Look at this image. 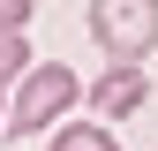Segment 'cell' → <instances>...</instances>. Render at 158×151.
Segmentation results:
<instances>
[{
  "instance_id": "6da1fadb",
  "label": "cell",
  "mask_w": 158,
  "mask_h": 151,
  "mask_svg": "<svg viewBox=\"0 0 158 151\" xmlns=\"http://www.w3.org/2000/svg\"><path fill=\"white\" fill-rule=\"evenodd\" d=\"M90 38L113 61H151V45H158V0H90Z\"/></svg>"
},
{
  "instance_id": "7a4b0ae2",
  "label": "cell",
  "mask_w": 158,
  "mask_h": 151,
  "mask_svg": "<svg viewBox=\"0 0 158 151\" xmlns=\"http://www.w3.org/2000/svg\"><path fill=\"white\" fill-rule=\"evenodd\" d=\"M75 91H83V83H75V68L38 61V68L23 76V91L8 98V136H23V144H30V128H45L53 113H68V106H75Z\"/></svg>"
},
{
  "instance_id": "3957f363",
  "label": "cell",
  "mask_w": 158,
  "mask_h": 151,
  "mask_svg": "<svg viewBox=\"0 0 158 151\" xmlns=\"http://www.w3.org/2000/svg\"><path fill=\"white\" fill-rule=\"evenodd\" d=\"M143 61H113L106 76H98V83H90V113H106V121H121V113H135V106H143Z\"/></svg>"
},
{
  "instance_id": "277c9868",
  "label": "cell",
  "mask_w": 158,
  "mask_h": 151,
  "mask_svg": "<svg viewBox=\"0 0 158 151\" xmlns=\"http://www.w3.org/2000/svg\"><path fill=\"white\" fill-rule=\"evenodd\" d=\"M53 151H121V144H113L98 121H68L60 136H53Z\"/></svg>"
},
{
  "instance_id": "5b68a950",
  "label": "cell",
  "mask_w": 158,
  "mask_h": 151,
  "mask_svg": "<svg viewBox=\"0 0 158 151\" xmlns=\"http://www.w3.org/2000/svg\"><path fill=\"white\" fill-rule=\"evenodd\" d=\"M23 68H30V45H23V30H0V91H8Z\"/></svg>"
},
{
  "instance_id": "8992f818",
  "label": "cell",
  "mask_w": 158,
  "mask_h": 151,
  "mask_svg": "<svg viewBox=\"0 0 158 151\" xmlns=\"http://www.w3.org/2000/svg\"><path fill=\"white\" fill-rule=\"evenodd\" d=\"M30 8H38V0H0V30H23Z\"/></svg>"
},
{
  "instance_id": "52a82bcc",
  "label": "cell",
  "mask_w": 158,
  "mask_h": 151,
  "mask_svg": "<svg viewBox=\"0 0 158 151\" xmlns=\"http://www.w3.org/2000/svg\"><path fill=\"white\" fill-rule=\"evenodd\" d=\"M0 128H8V106H0Z\"/></svg>"
}]
</instances>
